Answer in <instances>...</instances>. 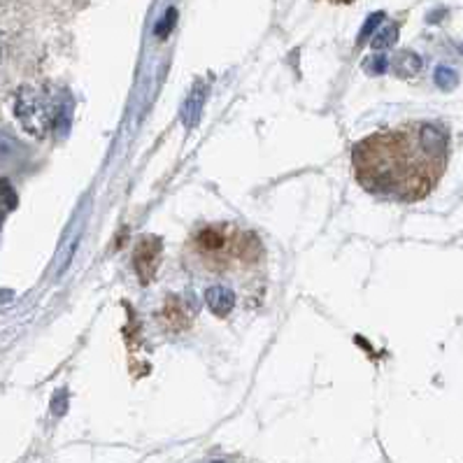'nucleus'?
Masks as SVG:
<instances>
[{"instance_id": "10", "label": "nucleus", "mask_w": 463, "mask_h": 463, "mask_svg": "<svg viewBox=\"0 0 463 463\" xmlns=\"http://www.w3.org/2000/svg\"><path fill=\"white\" fill-rule=\"evenodd\" d=\"M173 22H175V10H168V14H165L164 22H161V24H158V26H156V33H158V35H165V33H168L165 28L173 26Z\"/></svg>"}, {"instance_id": "11", "label": "nucleus", "mask_w": 463, "mask_h": 463, "mask_svg": "<svg viewBox=\"0 0 463 463\" xmlns=\"http://www.w3.org/2000/svg\"><path fill=\"white\" fill-rule=\"evenodd\" d=\"M380 22H382V14H375V17L368 19V22H365V26H364V33H361V40L368 38V35L373 33V28H375Z\"/></svg>"}, {"instance_id": "1", "label": "nucleus", "mask_w": 463, "mask_h": 463, "mask_svg": "<svg viewBox=\"0 0 463 463\" xmlns=\"http://www.w3.org/2000/svg\"><path fill=\"white\" fill-rule=\"evenodd\" d=\"M445 126L417 121L356 142L352 161L368 194L396 201H421L438 184L447 165Z\"/></svg>"}, {"instance_id": "3", "label": "nucleus", "mask_w": 463, "mask_h": 463, "mask_svg": "<svg viewBox=\"0 0 463 463\" xmlns=\"http://www.w3.org/2000/svg\"><path fill=\"white\" fill-rule=\"evenodd\" d=\"M17 115L22 119L24 128L33 136H43L52 124V108L43 93L33 89H24L17 103Z\"/></svg>"}, {"instance_id": "6", "label": "nucleus", "mask_w": 463, "mask_h": 463, "mask_svg": "<svg viewBox=\"0 0 463 463\" xmlns=\"http://www.w3.org/2000/svg\"><path fill=\"white\" fill-rule=\"evenodd\" d=\"M393 66L398 68V72H401V75L408 77V75H414V72L420 71L421 61H420V56H417V54H410V52H405V54L398 56Z\"/></svg>"}, {"instance_id": "4", "label": "nucleus", "mask_w": 463, "mask_h": 463, "mask_svg": "<svg viewBox=\"0 0 463 463\" xmlns=\"http://www.w3.org/2000/svg\"><path fill=\"white\" fill-rule=\"evenodd\" d=\"M205 303L207 307L219 317H226L235 307V294L223 287H213L205 291Z\"/></svg>"}, {"instance_id": "8", "label": "nucleus", "mask_w": 463, "mask_h": 463, "mask_svg": "<svg viewBox=\"0 0 463 463\" xmlns=\"http://www.w3.org/2000/svg\"><path fill=\"white\" fill-rule=\"evenodd\" d=\"M436 82L440 84V87H449V84L457 82V77H454V72H449L447 68H440V71L436 72Z\"/></svg>"}, {"instance_id": "2", "label": "nucleus", "mask_w": 463, "mask_h": 463, "mask_svg": "<svg viewBox=\"0 0 463 463\" xmlns=\"http://www.w3.org/2000/svg\"><path fill=\"white\" fill-rule=\"evenodd\" d=\"M263 254L261 241L254 233L235 229L231 223H214L194 233L186 259L205 275L226 278L254 268Z\"/></svg>"}, {"instance_id": "7", "label": "nucleus", "mask_w": 463, "mask_h": 463, "mask_svg": "<svg viewBox=\"0 0 463 463\" xmlns=\"http://www.w3.org/2000/svg\"><path fill=\"white\" fill-rule=\"evenodd\" d=\"M396 43V26H387L377 31V35L373 38V50H387L392 44Z\"/></svg>"}, {"instance_id": "5", "label": "nucleus", "mask_w": 463, "mask_h": 463, "mask_svg": "<svg viewBox=\"0 0 463 463\" xmlns=\"http://www.w3.org/2000/svg\"><path fill=\"white\" fill-rule=\"evenodd\" d=\"M205 99H207V87L205 84H196V89L191 91L189 100H186V108H184L186 126L196 124L198 117H201V109H203V103H205Z\"/></svg>"}, {"instance_id": "9", "label": "nucleus", "mask_w": 463, "mask_h": 463, "mask_svg": "<svg viewBox=\"0 0 463 463\" xmlns=\"http://www.w3.org/2000/svg\"><path fill=\"white\" fill-rule=\"evenodd\" d=\"M365 68H368L371 72H377V75H380V72L387 71V59H384V56H375V59H371L368 63H365Z\"/></svg>"}]
</instances>
